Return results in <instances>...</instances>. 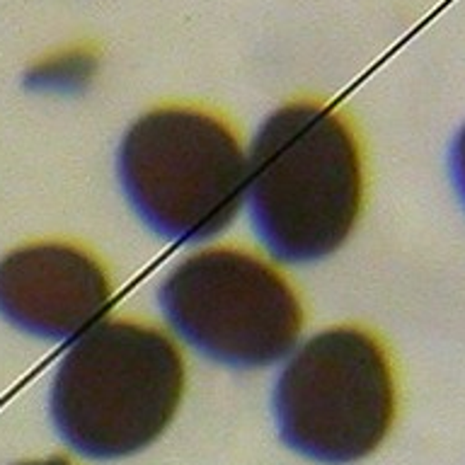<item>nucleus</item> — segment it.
<instances>
[{"instance_id":"obj_6","label":"nucleus","mask_w":465,"mask_h":465,"mask_svg":"<svg viewBox=\"0 0 465 465\" xmlns=\"http://www.w3.org/2000/svg\"><path fill=\"white\" fill-rule=\"evenodd\" d=\"M112 283L93 254L68 242H32L0 260V315L42 340H78L107 320Z\"/></svg>"},{"instance_id":"obj_8","label":"nucleus","mask_w":465,"mask_h":465,"mask_svg":"<svg viewBox=\"0 0 465 465\" xmlns=\"http://www.w3.org/2000/svg\"><path fill=\"white\" fill-rule=\"evenodd\" d=\"M17 465H71L65 458L54 456V458H44V460H27V463H17Z\"/></svg>"},{"instance_id":"obj_4","label":"nucleus","mask_w":465,"mask_h":465,"mask_svg":"<svg viewBox=\"0 0 465 465\" xmlns=\"http://www.w3.org/2000/svg\"><path fill=\"white\" fill-rule=\"evenodd\" d=\"M398 392L383 344L359 327H330L296 344L274 388L282 441L327 465L356 463L385 441Z\"/></svg>"},{"instance_id":"obj_5","label":"nucleus","mask_w":465,"mask_h":465,"mask_svg":"<svg viewBox=\"0 0 465 465\" xmlns=\"http://www.w3.org/2000/svg\"><path fill=\"white\" fill-rule=\"evenodd\" d=\"M158 301L189 347L232 369L283 361L303 327L291 283L269 262L232 247L189 254L167 274Z\"/></svg>"},{"instance_id":"obj_2","label":"nucleus","mask_w":465,"mask_h":465,"mask_svg":"<svg viewBox=\"0 0 465 465\" xmlns=\"http://www.w3.org/2000/svg\"><path fill=\"white\" fill-rule=\"evenodd\" d=\"M184 392V359L158 327L102 320L73 340L51 383V420L73 450L116 460L151 446Z\"/></svg>"},{"instance_id":"obj_3","label":"nucleus","mask_w":465,"mask_h":465,"mask_svg":"<svg viewBox=\"0 0 465 465\" xmlns=\"http://www.w3.org/2000/svg\"><path fill=\"white\" fill-rule=\"evenodd\" d=\"M116 173L141 221L177 242L216 238L245 203L247 153L228 124L199 107L138 116L119 143Z\"/></svg>"},{"instance_id":"obj_1","label":"nucleus","mask_w":465,"mask_h":465,"mask_svg":"<svg viewBox=\"0 0 465 465\" xmlns=\"http://www.w3.org/2000/svg\"><path fill=\"white\" fill-rule=\"evenodd\" d=\"M245 202L257 238L276 260L305 264L337 252L363 206L354 131L320 102L272 112L247 151Z\"/></svg>"},{"instance_id":"obj_7","label":"nucleus","mask_w":465,"mask_h":465,"mask_svg":"<svg viewBox=\"0 0 465 465\" xmlns=\"http://www.w3.org/2000/svg\"><path fill=\"white\" fill-rule=\"evenodd\" d=\"M449 165L450 180H453V187H456L458 192V199H460L465 206V124L460 126L456 138H453V145H450L449 153Z\"/></svg>"}]
</instances>
